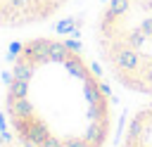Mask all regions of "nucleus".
<instances>
[{
	"instance_id": "obj_1",
	"label": "nucleus",
	"mask_w": 152,
	"mask_h": 147,
	"mask_svg": "<svg viewBox=\"0 0 152 147\" xmlns=\"http://www.w3.org/2000/svg\"><path fill=\"white\" fill-rule=\"evenodd\" d=\"M69 0H0V28H21L55 17Z\"/></svg>"
}]
</instances>
